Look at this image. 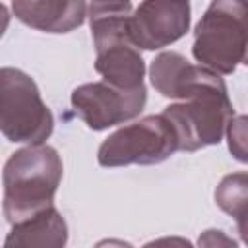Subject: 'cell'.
<instances>
[{"instance_id": "1", "label": "cell", "mask_w": 248, "mask_h": 248, "mask_svg": "<svg viewBox=\"0 0 248 248\" xmlns=\"http://www.w3.org/2000/svg\"><path fill=\"white\" fill-rule=\"evenodd\" d=\"M62 172V157L50 145H25L12 153L2 170L6 221L16 225L54 207Z\"/></svg>"}, {"instance_id": "2", "label": "cell", "mask_w": 248, "mask_h": 248, "mask_svg": "<svg viewBox=\"0 0 248 248\" xmlns=\"http://www.w3.org/2000/svg\"><path fill=\"white\" fill-rule=\"evenodd\" d=\"M134 6L130 2H91L87 17L95 46V70L103 81L122 89H143L145 62L128 35V17Z\"/></svg>"}, {"instance_id": "3", "label": "cell", "mask_w": 248, "mask_h": 248, "mask_svg": "<svg viewBox=\"0 0 248 248\" xmlns=\"http://www.w3.org/2000/svg\"><path fill=\"white\" fill-rule=\"evenodd\" d=\"M246 4L240 0H215L194 29L192 56L198 66L217 76H229L246 62Z\"/></svg>"}, {"instance_id": "4", "label": "cell", "mask_w": 248, "mask_h": 248, "mask_svg": "<svg viewBox=\"0 0 248 248\" xmlns=\"http://www.w3.org/2000/svg\"><path fill=\"white\" fill-rule=\"evenodd\" d=\"M54 130L35 79L19 68H0V132L12 143L43 145Z\"/></svg>"}, {"instance_id": "5", "label": "cell", "mask_w": 248, "mask_h": 248, "mask_svg": "<svg viewBox=\"0 0 248 248\" xmlns=\"http://www.w3.org/2000/svg\"><path fill=\"white\" fill-rule=\"evenodd\" d=\"M161 114L170 122L178 138V149L198 151L223 140L234 108L223 78H217L186 101L165 107Z\"/></svg>"}, {"instance_id": "6", "label": "cell", "mask_w": 248, "mask_h": 248, "mask_svg": "<svg viewBox=\"0 0 248 248\" xmlns=\"http://www.w3.org/2000/svg\"><path fill=\"white\" fill-rule=\"evenodd\" d=\"M178 151V138L163 114H149L112 132L97 151L101 167L157 165Z\"/></svg>"}, {"instance_id": "7", "label": "cell", "mask_w": 248, "mask_h": 248, "mask_svg": "<svg viewBox=\"0 0 248 248\" xmlns=\"http://www.w3.org/2000/svg\"><path fill=\"white\" fill-rule=\"evenodd\" d=\"M70 103L89 130L103 132L140 116L147 103V89L122 91L105 81H93L76 87Z\"/></svg>"}, {"instance_id": "8", "label": "cell", "mask_w": 248, "mask_h": 248, "mask_svg": "<svg viewBox=\"0 0 248 248\" xmlns=\"http://www.w3.org/2000/svg\"><path fill=\"white\" fill-rule=\"evenodd\" d=\"M190 4L147 0L136 6L128 17V35L140 50H159L182 39L190 29Z\"/></svg>"}, {"instance_id": "9", "label": "cell", "mask_w": 248, "mask_h": 248, "mask_svg": "<svg viewBox=\"0 0 248 248\" xmlns=\"http://www.w3.org/2000/svg\"><path fill=\"white\" fill-rule=\"evenodd\" d=\"M217 74L211 70L192 64L184 54L174 50L159 52L149 64V79L157 93L167 99L186 101L198 89L213 83Z\"/></svg>"}, {"instance_id": "10", "label": "cell", "mask_w": 248, "mask_h": 248, "mask_svg": "<svg viewBox=\"0 0 248 248\" xmlns=\"http://www.w3.org/2000/svg\"><path fill=\"white\" fill-rule=\"evenodd\" d=\"M14 16L45 33H70L83 25L87 17V4L81 0H14Z\"/></svg>"}, {"instance_id": "11", "label": "cell", "mask_w": 248, "mask_h": 248, "mask_svg": "<svg viewBox=\"0 0 248 248\" xmlns=\"http://www.w3.org/2000/svg\"><path fill=\"white\" fill-rule=\"evenodd\" d=\"M68 225L56 207L12 225L2 248H66Z\"/></svg>"}, {"instance_id": "12", "label": "cell", "mask_w": 248, "mask_h": 248, "mask_svg": "<svg viewBox=\"0 0 248 248\" xmlns=\"http://www.w3.org/2000/svg\"><path fill=\"white\" fill-rule=\"evenodd\" d=\"M246 200L248 174L244 170L223 176L215 188V203L236 221L242 240H246Z\"/></svg>"}, {"instance_id": "13", "label": "cell", "mask_w": 248, "mask_h": 248, "mask_svg": "<svg viewBox=\"0 0 248 248\" xmlns=\"http://www.w3.org/2000/svg\"><path fill=\"white\" fill-rule=\"evenodd\" d=\"M225 134L229 140V151L234 155L236 161L246 163L248 161L246 157V116L244 114L232 116Z\"/></svg>"}, {"instance_id": "14", "label": "cell", "mask_w": 248, "mask_h": 248, "mask_svg": "<svg viewBox=\"0 0 248 248\" xmlns=\"http://www.w3.org/2000/svg\"><path fill=\"white\" fill-rule=\"evenodd\" d=\"M198 248H240L238 242L221 229H205L198 236Z\"/></svg>"}, {"instance_id": "15", "label": "cell", "mask_w": 248, "mask_h": 248, "mask_svg": "<svg viewBox=\"0 0 248 248\" xmlns=\"http://www.w3.org/2000/svg\"><path fill=\"white\" fill-rule=\"evenodd\" d=\"M141 248H196V246L184 236H161L145 242Z\"/></svg>"}, {"instance_id": "16", "label": "cell", "mask_w": 248, "mask_h": 248, "mask_svg": "<svg viewBox=\"0 0 248 248\" xmlns=\"http://www.w3.org/2000/svg\"><path fill=\"white\" fill-rule=\"evenodd\" d=\"M93 248H134V246L126 240H120V238H103Z\"/></svg>"}, {"instance_id": "17", "label": "cell", "mask_w": 248, "mask_h": 248, "mask_svg": "<svg viewBox=\"0 0 248 248\" xmlns=\"http://www.w3.org/2000/svg\"><path fill=\"white\" fill-rule=\"evenodd\" d=\"M8 25H10V12H8V8L0 2V37L6 33Z\"/></svg>"}]
</instances>
